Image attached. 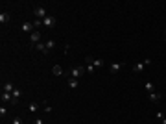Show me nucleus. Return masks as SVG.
I'll return each mask as SVG.
<instances>
[{
    "mask_svg": "<svg viewBox=\"0 0 166 124\" xmlns=\"http://www.w3.org/2000/svg\"><path fill=\"white\" fill-rule=\"evenodd\" d=\"M85 61L89 65H92V67H96V69H100V67H104L105 65V61L104 59H98V57H90V56H87L85 57Z\"/></svg>",
    "mask_w": 166,
    "mask_h": 124,
    "instance_id": "f257e3e1",
    "label": "nucleus"
},
{
    "mask_svg": "<svg viewBox=\"0 0 166 124\" xmlns=\"http://www.w3.org/2000/svg\"><path fill=\"white\" fill-rule=\"evenodd\" d=\"M55 24H57V19L54 15H48V17L42 19V26H46V28H54Z\"/></svg>",
    "mask_w": 166,
    "mask_h": 124,
    "instance_id": "f03ea898",
    "label": "nucleus"
},
{
    "mask_svg": "<svg viewBox=\"0 0 166 124\" xmlns=\"http://www.w3.org/2000/svg\"><path fill=\"white\" fill-rule=\"evenodd\" d=\"M85 71H87L85 67L78 65V67H74L72 71H70V76H72V78H80V76H83V74H85Z\"/></svg>",
    "mask_w": 166,
    "mask_h": 124,
    "instance_id": "7ed1b4c3",
    "label": "nucleus"
},
{
    "mask_svg": "<svg viewBox=\"0 0 166 124\" xmlns=\"http://www.w3.org/2000/svg\"><path fill=\"white\" fill-rule=\"evenodd\" d=\"M41 37H42V33L39 32V30H33V32L30 33V41H31V45H37V43H41Z\"/></svg>",
    "mask_w": 166,
    "mask_h": 124,
    "instance_id": "20e7f679",
    "label": "nucleus"
},
{
    "mask_svg": "<svg viewBox=\"0 0 166 124\" xmlns=\"http://www.w3.org/2000/svg\"><path fill=\"white\" fill-rule=\"evenodd\" d=\"M33 13H35V17H37V19H41V21H42L44 17H48V15H46V9H44V6H37V7L33 9Z\"/></svg>",
    "mask_w": 166,
    "mask_h": 124,
    "instance_id": "39448f33",
    "label": "nucleus"
},
{
    "mask_svg": "<svg viewBox=\"0 0 166 124\" xmlns=\"http://www.w3.org/2000/svg\"><path fill=\"white\" fill-rule=\"evenodd\" d=\"M148 98H149V102H153V104H157V102H161V98H163V95L161 93H149L148 95Z\"/></svg>",
    "mask_w": 166,
    "mask_h": 124,
    "instance_id": "423d86ee",
    "label": "nucleus"
},
{
    "mask_svg": "<svg viewBox=\"0 0 166 124\" xmlns=\"http://www.w3.org/2000/svg\"><path fill=\"white\" fill-rule=\"evenodd\" d=\"M52 74L54 76H65V71H63L61 65H54V67H52Z\"/></svg>",
    "mask_w": 166,
    "mask_h": 124,
    "instance_id": "0eeeda50",
    "label": "nucleus"
},
{
    "mask_svg": "<svg viewBox=\"0 0 166 124\" xmlns=\"http://www.w3.org/2000/svg\"><path fill=\"white\" fill-rule=\"evenodd\" d=\"M122 67H124V63H111V65H109V71L113 72V74H116V72L120 71Z\"/></svg>",
    "mask_w": 166,
    "mask_h": 124,
    "instance_id": "6e6552de",
    "label": "nucleus"
},
{
    "mask_svg": "<svg viewBox=\"0 0 166 124\" xmlns=\"http://www.w3.org/2000/svg\"><path fill=\"white\" fill-rule=\"evenodd\" d=\"M33 24H31V22H24V24H22V32H26V33H31L33 32Z\"/></svg>",
    "mask_w": 166,
    "mask_h": 124,
    "instance_id": "1a4fd4ad",
    "label": "nucleus"
},
{
    "mask_svg": "<svg viewBox=\"0 0 166 124\" xmlns=\"http://www.w3.org/2000/svg\"><path fill=\"white\" fill-rule=\"evenodd\" d=\"M44 45H46V54H48V52H52V50L55 48V41H54V39H48V41L44 43Z\"/></svg>",
    "mask_w": 166,
    "mask_h": 124,
    "instance_id": "9d476101",
    "label": "nucleus"
},
{
    "mask_svg": "<svg viewBox=\"0 0 166 124\" xmlns=\"http://www.w3.org/2000/svg\"><path fill=\"white\" fill-rule=\"evenodd\" d=\"M0 98H2V102H11V100H13V95H11V93H6V91H4L2 95H0Z\"/></svg>",
    "mask_w": 166,
    "mask_h": 124,
    "instance_id": "9b49d317",
    "label": "nucleus"
},
{
    "mask_svg": "<svg viewBox=\"0 0 166 124\" xmlns=\"http://www.w3.org/2000/svg\"><path fill=\"white\" fill-rule=\"evenodd\" d=\"M146 69V63L142 61V63H137V65H133V72H142Z\"/></svg>",
    "mask_w": 166,
    "mask_h": 124,
    "instance_id": "f8f14e48",
    "label": "nucleus"
},
{
    "mask_svg": "<svg viewBox=\"0 0 166 124\" xmlns=\"http://www.w3.org/2000/svg\"><path fill=\"white\" fill-rule=\"evenodd\" d=\"M0 22H2V24L9 22V13H7V11H2V13H0Z\"/></svg>",
    "mask_w": 166,
    "mask_h": 124,
    "instance_id": "ddd939ff",
    "label": "nucleus"
},
{
    "mask_svg": "<svg viewBox=\"0 0 166 124\" xmlns=\"http://www.w3.org/2000/svg\"><path fill=\"white\" fill-rule=\"evenodd\" d=\"M4 91H6V93H13L15 91L13 83H11V82H6V83H4Z\"/></svg>",
    "mask_w": 166,
    "mask_h": 124,
    "instance_id": "4468645a",
    "label": "nucleus"
},
{
    "mask_svg": "<svg viewBox=\"0 0 166 124\" xmlns=\"http://www.w3.org/2000/svg\"><path fill=\"white\" fill-rule=\"evenodd\" d=\"M35 50H41V52L42 54H46V45H44V43H37V45H35Z\"/></svg>",
    "mask_w": 166,
    "mask_h": 124,
    "instance_id": "2eb2a0df",
    "label": "nucleus"
},
{
    "mask_svg": "<svg viewBox=\"0 0 166 124\" xmlns=\"http://www.w3.org/2000/svg\"><path fill=\"white\" fill-rule=\"evenodd\" d=\"M37 109H39V102H30L28 111H31V113H33V111H37Z\"/></svg>",
    "mask_w": 166,
    "mask_h": 124,
    "instance_id": "dca6fc26",
    "label": "nucleus"
},
{
    "mask_svg": "<svg viewBox=\"0 0 166 124\" xmlns=\"http://www.w3.org/2000/svg\"><path fill=\"white\" fill-rule=\"evenodd\" d=\"M146 91H148V93H155V85H153L151 82H146Z\"/></svg>",
    "mask_w": 166,
    "mask_h": 124,
    "instance_id": "f3484780",
    "label": "nucleus"
},
{
    "mask_svg": "<svg viewBox=\"0 0 166 124\" xmlns=\"http://www.w3.org/2000/svg\"><path fill=\"white\" fill-rule=\"evenodd\" d=\"M68 85H70L72 89H76V87H78V78H70V80H68Z\"/></svg>",
    "mask_w": 166,
    "mask_h": 124,
    "instance_id": "a211bd4d",
    "label": "nucleus"
},
{
    "mask_svg": "<svg viewBox=\"0 0 166 124\" xmlns=\"http://www.w3.org/2000/svg\"><path fill=\"white\" fill-rule=\"evenodd\" d=\"M11 95H13V98H19V100H21V96H22V91H21V89H15V91L11 93Z\"/></svg>",
    "mask_w": 166,
    "mask_h": 124,
    "instance_id": "6ab92c4d",
    "label": "nucleus"
},
{
    "mask_svg": "<svg viewBox=\"0 0 166 124\" xmlns=\"http://www.w3.org/2000/svg\"><path fill=\"white\" fill-rule=\"evenodd\" d=\"M31 24H33V28H35V30H37V28H39V26H41V24H42V21H41V19H35V21H31Z\"/></svg>",
    "mask_w": 166,
    "mask_h": 124,
    "instance_id": "aec40b11",
    "label": "nucleus"
},
{
    "mask_svg": "<svg viewBox=\"0 0 166 124\" xmlns=\"http://www.w3.org/2000/svg\"><path fill=\"white\" fill-rule=\"evenodd\" d=\"M6 115H7V109H6V107L2 106V107H0V117L4 119V117H6Z\"/></svg>",
    "mask_w": 166,
    "mask_h": 124,
    "instance_id": "412c9836",
    "label": "nucleus"
},
{
    "mask_svg": "<svg viewBox=\"0 0 166 124\" xmlns=\"http://www.w3.org/2000/svg\"><path fill=\"white\" fill-rule=\"evenodd\" d=\"M13 124H22V119L21 117H15L13 119Z\"/></svg>",
    "mask_w": 166,
    "mask_h": 124,
    "instance_id": "4be33fe9",
    "label": "nucleus"
},
{
    "mask_svg": "<svg viewBox=\"0 0 166 124\" xmlns=\"http://www.w3.org/2000/svg\"><path fill=\"white\" fill-rule=\"evenodd\" d=\"M44 111H46V113H52V107H50L46 102H44Z\"/></svg>",
    "mask_w": 166,
    "mask_h": 124,
    "instance_id": "5701e85b",
    "label": "nucleus"
},
{
    "mask_svg": "<svg viewBox=\"0 0 166 124\" xmlns=\"http://www.w3.org/2000/svg\"><path fill=\"white\" fill-rule=\"evenodd\" d=\"M17 104H19V98H13V100H11V102H9V106H13V107H15V106H17Z\"/></svg>",
    "mask_w": 166,
    "mask_h": 124,
    "instance_id": "b1692460",
    "label": "nucleus"
},
{
    "mask_svg": "<svg viewBox=\"0 0 166 124\" xmlns=\"http://www.w3.org/2000/svg\"><path fill=\"white\" fill-rule=\"evenodd\" d=\"M94 69H96V67H92V65H89V67H87V71H89L90 74H92V72H94Z\"/></svg>",
    "mask_w": 166,
    "mask_h": 124,
    "instance_id": "393cba45",
    "label": "nucleus"
},
{
    "mask_svg": "<svg viewBox=\"0 0 166 124\" xmlns=\"http://www.w3.org/2000/svg\"><path fill=\"white\" fill-rule=\"evenodd\" d=\"M35 124H44V122H42V119H37V121H35Z\"/></svg>",
    "mask_w": 166,
    "mask_h": 124,
    "instance_id": "a878e982",
    "label": "nucleus"
},
{
    "mask_svg": "<svg viewBox=\"0 0 166 124\" xmlns=\"http://www.w3.org/2000/svg\"><path fill=\"white\" fill-rule=\"evenodd\" d=\"M161 122H163V124H166V117H163V121H161Z\"/></svg>",
    "mask_w": 166,
    "mask_h": 124,
    "instance_id": "bb28decb",
    "label": "nucleus"
},
{
    "mask_svg": "<svg viewBox=\"0 0 166 124\" xmlns=\"http://www.w3.org/2000/svg\"><path fill=\"white\" fill-rule=\"evenodd\" d=\"M164 35H166V28H164Z\"/></svg>",
    "mask_w": 166,
    "mask_h": 124,
    "instance_id": "cd10ccee",
    "label": "nucleus"
},
{
    "mask_svg": "<svg viewBox=\"0 0 166 124\" xmlns=\"http://www.w3.org/2000/svg\"><path fill=\"white\" fill-rule=\"evenodd\" d=\"M164 43H166V37H164Z\"/></svg>",
    "mask_w": 166,
    "mask_h": 124,
    "instance_id": "c85d7f7f",
    "label": "nucleus"
}]
</instances>
